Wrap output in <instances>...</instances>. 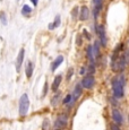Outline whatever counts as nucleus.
I'll return each mask as SVG.
<instances>
[{
	"label": "nucleus",
	"instance_id": "nucleus-13",
	"mask_svg": "<svg viewBox=\"0 0 129 130\" xmlns=\"http://www.w3.org/2000/svg\"><path fill=\"white\" fill-rule=\"evenodd\" d=\"M100 42L96 41L94 42L93 44V53H94V57L95 58H98V57H100Z\"/></svg>",
	"mask_w": 129,
	"mask_h": 130
},
{
	"label": "nucleus",
	"instance_id": "nucleus-32",
	"mask_svg": "<svg viewBox=\"0 0 129 130\" xmlns=\"http://www.w3.org/2000/svg\"><path fill=\"white\" fill-rule=\"evenodd\" d=\"M0 1H2V0H0Z\"/></svg>",
	"mask_w": 129,
	"mask_h": 130
},
{
	"label": "nucleus",
	"instance_id": "nucleus-12",
	"mask_svg": "<svg viewBox=\"0 0 129 130\" xmlns=\"http://www.w3.org/2000/svg\"><path fill=\"white\" fill-rule=\"evenodd\" d=\"M62 61H63V57H62V56H58L56 59H54L53 63H52V66H51V70H52V71H54L59 66H60L61 63H62Z\"/></svg>",
	"mask_w": 129,
	"mask_h": 130
},
{
	"label": "nucleus",
	"instance_id": "nucleus-8",
	"mask_svg": "<svg viewBox=\"0 0 129 130\" xmlns=\"http://www.w3.org/2000/svg\"><path fill=\"white\" fill-rule=\"evenodd\" d=\"M24 53H25V50L24 49H21L19 51L18 56H17V59H16V70L19 71L22 68V64H23V60H24Z\"/></svg>",
	"mask_w": 129,
	"mask_h": 130
},
{
	"label": "nucleus",
	"instance_id": "nucleus-27",
	"mask_svg": "<svg viewBox=\"0 0 129 130\" xmlns=\"http://www.w3.org/2000/svg\"><path fill=\"white\" fill-rule=\"evenodd\" d=\"M84 34H85V35H86V37H87L88 40H91V35H90V34H88V32L86 31V29H84Z\"/></svg>",
	"mask_w": 129,
	"mask_h": 130
},
{
	"label": "nucleus",
	"instance_id": "nucleus-4",
	"mask_svg": "<svg viewBox=\"0 0 129 130\" xmlns=\"http://www.w3.org/2000/svg\"><path fill=\"white\" fill-rule=\"evenodd\" d=\"M95 33H96V35L100 37L101 45H102V46H106V44H108V37H106L105 28H104L103 25L95 24Z\"/></svg>",
	"mask_w": 129,
	"mask_h": 130
},
{
	"label": "nucleus",
	"instance_id": "nucleus-7",
	"mask_svg": "<svg viewBox=\"0 0 129 130\" xmlns=\"http://www.w3.org/2000/svg\"><path fill=\"white\" fill-rule=\"evenodd\" d=\"M112 119L115 120V122L117 124H122V122H123L122 114H121V112L117 109L112 110Z\"/></svg>",
	"mask_w": 129,
	"mask_h": 130
},
{
	"label": "nucleus",
	"instance_id": "nucleus-21",
	"mask_svg": "<svg viewBox=\"0 0 129 130\" xmlns=\"http://www.w3.org/2000/svg\"><path fill=\"white\" fill-rule=\"evenodd\" d=\"M123 58H125L126 62H127V64L129 63V50H125L123 51Z\"/></svg>",
	"mask_w": 129,
	"mask_h": 130
},
{
	"label": "nucleus",
	"instance_id": "nucleus-25",
	"mask_svg": "<svg viewBox=\"0 0 129 130\" xmlns=\"http://www.w3.org/2000/svg\"><path fill=\"white\" fill-rule=\"evenodd\" d=\"M111 130H121V129L119 128V124L112 123V124H111Z\"/></svg>",
	"mask_w": 129,
	"mask_h": 130
},
{
	"label": "nucleus",
	"instance_id": "nucleus-29",
	"mask_svg": "<svg viewBox=\"0 0 129 130\" xmlns=\"http://www.w3.org/2000/svg\"><path fill=\"white\" fill-rule=\"evenodd\" d=\"M77 44H78V45H80V44H82V39H80V35H78V36H77Z\"/></svg>",
	"mask_w": 129,
	"mask_h": 130
},
{
	"label": "nucleus",
	"instance_id": "nucleus-3",
	"mask_svg": "<svg viewBox=\"0 0 129 130\" xmlns=\"http://www.w3.org/2000/svg\"><path fill=\"white\" fill-rule=\"evenodd\" d=\"M28 107H29V99L27 94H23L19 100V116L21 117H25L28 112Z\"/></svg>",
	"mask_w": 129,
	"mask_h": 130
},
{
	"label": "nucleus",
	"instance_id": "nucleus-23",
	"mask_svg": "<svg viewBox=\"0 0 129 130\" xmlns=\"http://www.w3.org/2000/svg\"><path fill=\"white\" fill-rule=\"evenodd\" d=\"M73 75H74V69L70 68L68 70V74H67V80H69V79H70V77L73 76Z\"/></svg>",
	"mask_w": 129,
	"mask_h": 130
},
{
	"label": "nucleus",
	"instance_id": "nucleus-18",
	"mask_svg": "<svg viewBox=\"0 0 129 130\" xmlns=\"http://www.w3.org/2000/svg\"><path fill=\"white\" fill-rule=\"evenodd\" d=\"M92 2H93V6L94 7L101 9V10L103 9V0H92Z\"/></svg>",
	"mask_w": 129,
	"mask_h": 130
},
{
	"label": "nucleus",
	"instance_id": "nucleus-24",
	"mask_svg": "<svg viewBox=\"0 0 129 130\" xmlns=\"http://www.w3.org/2000/svg\"><path fill=\"white\" fill-rule=\"evenodd\" d=\"M71 97H73V96H71V95H67V96H66V99L63 100V103H64V104L69 103V102L71 101Z\"/></svg>",
	"mask_w": 129,
	"mask_h": 130
},
{
	"label": "nucleus",
	"instance_id": "nucleus-28",
	"mask_svg": "<svg viewBox=\"0 0 129 130\" xmlns=\"http://www.w3.org/2000/svg\"><path fill=\"white\" fill-rule=\"evenodd\" d=\"M31 2L34 5V7H36L38 6V4H39V0H31Z\"/></svg>",
	"mask_w": 129,
	"mask_h": 130
},
{
	"label": "nucleus",
	"instance_id": "nucleus-20",
	"mask_svg": "<svg viewBox=\"0 0 129 130\" xmlns=\"http://www.w3.org/2000/svg\"><path fill=\"white\" fill-rule=\"evenodd\" d=\"M77 15H79L78 14V7H75V8L71 10V16H73V18L75 19L76 17H77Z\"/></svg>",
	"mask_w": 129,
	"mask_h": 130
},
{
	"label": "nucleus",
	"instance_id": "nucleus-26",
	"mask_svg": "<svg viewBox=\"0 0 129 130\" xmlns=\"http://www.w3.org/2000/svg\"><path fill=\"white\" fill-rule=\"evenodd\" d=\"M46 88H48V83L45 82V83H44V89H43V93H42V96H43V97L46 95Z\"/></svg>",
	"mask_w": 129,
	"mask_h": 130
},
{
	"label": "nucleus",
	"instance_id": "nucleus-2",
	"mask_svg": "<svg viewBox=\"0 0 129 130\" xmlns=\"http://www.w3.org/2000/svg\"><path fill=\"white\" fill-rule=\"evenodd\" d=\"M126 66H127V62L123 58V54L121 56L120 52L115 50L112 57H111V68H112V70L116 72H122L125 70Z\"/></svg>",
	"mask_w": 129,
	"mask_h": 130
},
{
	"label": "nucleus",
	"instance_id": "nucleus-5",
	"mask_svg": "<svg viewBox=\"0 0 129 130\" xmlns=\"http://www.w3.org/2000/svg\"><path fill=\"white\" fill-rule=\"evenodd\" d=\"M94 84H95V79H94V77L92 76V75H88V76L84 77L83 80H82V86L87 89H91L92 87L94 86Z\"/></svg>",
	"mask_w": 129,
	"mask_h": 130
},
{
	"label": "nucleus",
	"instance_id": "nucleus-15",
	"mask_svg": "<svg viewBox=\"0 0 129 130\" xmlns=\"http://www.w3.org/2000/svg\"><path fill=\"white\" fill-rule=\"evenodd\" d=\"M25 74H26V77H27V78H31V77H32V74H33V63H32L31 61L27 63Z\"/></svg>",
	"mask_w": 129,
	"mask_h": 130
},
{
	"label": "nucleus",
	"instance_id": "nucleus-14",
	"mask_svg": "<svg viewBox=\"0 0 129 130\" xmlns=\"http://www.w3.org/2000/svg\"><path fill=\"white\" fill-rule=\"evenodd\" d=\"M87 57H88V59H90L91 63H94V61H95V57H94V53H93V45L87 46Z\"/></svg>",
	"mask_w": 129,
	"mask_h": 130
},
{
	"label": "nucleus",
	"instance_id": "nucleus-11",
	"mask_svg": "<svg viewBox=\"0 0 129 130\" xmlns=\"http://www.w3.org/2000/svg\"><path fill=\"white\" fill-rule=\"evenodd\" d=\"M67 122H68V119H67L66 116H60L56 121V127H64L67 126Z\"/></svg>",
	"mask_w": 129,
	"mask_h": 130
},
{
	"label": "nucleus",
	"instance_id": "nucleus-1",
	"mask_svg": "<svg viewBox=\"0 0 129 130\" xmlns=\"http://www.w3.org/2000/svg\"><path fill=\"white\" fill-rule=\"evenodd\" d=\"M125 85H126V78L122 74L117 75L112 78V89L113 95L116 99H122L125 95Z\"/></svg>",
	"mask_w": 129,
	"mask_h": 130
},
{
	"label": "nucleus",
	"instance_id": "nucleus-10",
	"mask_svg": "<svg viewBox=\"0 0 129 130\" xmlns=\"http://www.w3.org/2000/svg\"><path fill=\"white\" fill-rule=\"evenodd\" d=\"M61 80H62V75H57L56 78L53 79V83H52V91L56 92L59 88V85H60Z\"/></svg>",
	"mask_w": 129,
	"mask_h": 130
},
{
	"label": "nucleus",
	"instance_id": "nucleus-9",
	"mask_svg": "<svg viewBox=\"0 0 129 130\" xmlns=\"http://www.w3.org/2000/svg\"><path fill=\"white\" fill-rule=\"evenodd\" d=\"M82 91H83V88H82V85L78 84L77 86L75 87V91H74V94H73V102H71V104H73L74 102L76 101V100H78V97H80Z\"/></svg>",
	"mask_w": 129,
	"mask_h": 130
},
{
	"label": "nucleus",
	"instance_id": "nucleus-30",
	"mask_svg": "<svg viewBox=\"0 0 129 130\" xmlns=\"http://www.w3.org/2000/svg\"><path fill=\"white\" fill-rule=\"evenodd\" d=\"M84 72H85V69H84V68H82V70H80V74H82V75H83V74H84Z\"/></svg>",
	"mask_w": 129,
	"mask_h": 130
},
{
	"label": "nucleus",
	"instance_id": "nucleus-17",
	"mask_svg": "<svg viewBox=\"0 0 129 130\" xmlns=\"http://www.w3.org/2000/svg\"><path fill=\"white\" fill-rule=\"evenodd\" d=\"M22 14H23L24 16H28L29 14H32V8L28 5H24L23 8H22Z\"/></svg>",
	"mask_w": 129,
	"mask_h": 130
},
{
	"label": "nucleus",
	"instance_id": "nucleus-19",
	"mask_svg": "<svg viewBox=\"0 0 129 130\" xmlns=\"http://www.w3.org/2000/svg\"><path fill=\"white\" fill-rule=\"evenodd\" d=\"M0 21L4 25H7V18H6V14L5 11H0Z\"/></svg>",
	"mask_w": 129,
	"mask_h": 130
},
{
	"label": "nucleus",
	"instance_id": "nucleus-16",
	"mask_svg": "<svg viewBox=\"0 0 129 130\" xmlns=\"http://www.w3.org/2000/svg\"><path fill=\"white\" fill-rule=\"evenodd\" d=\"M60 23H61V21H60V16H59V15H57V17H56V19H54L53 23L49 24V29H54L56 27H58L59 25H60Z\"/></svg>",
	"mask_w": 129,
	"mask_h": 130
},
{
	"label": "nucleus",
	"instance_id": "nucleus-31",
	"mask_svg": "<svg viewBox=\"0 0 129 130\" xmlns=\"http://www.w3.org/2000/svg\"><path fill=\"white\" fill-rule=\"evenodd\" d=\"M128 44H129V39H128Z\"/></svg>",
	"mask_w": 129,
	"mask_h": 130
},
{
	"label": "nucleus",
	"instance_id": "nucleus-6",
	"mask_svg": "<svg viewBox=\"0 0 129 130\" xmlns=\"http://www.w3.org/2000/svg\"><path fill=\"white\" fill-rule=\"evenodd\" d=\"M78 18L80 19L82 22H85L90 18V9H88L87 6H82L80 10H79Z\"/></svg>",
	"mask_w": 129,
	"mask_h": 130
},
{
	"label": "nucleus",
	"instance_id": "nucleus-22",
	"mask_svg": "<svg viewBox=\"0 0 129 130\" xmlns=\"http://www.w3.org/2000/svg\"><path fill=\"white\" fill-rule=\"evenodd\" d=\"M43 130H49V120L45 119L43 122Z\"/></svg>",
	"mask_w": 129,
	"mask_h": 130
}]
</instances>
